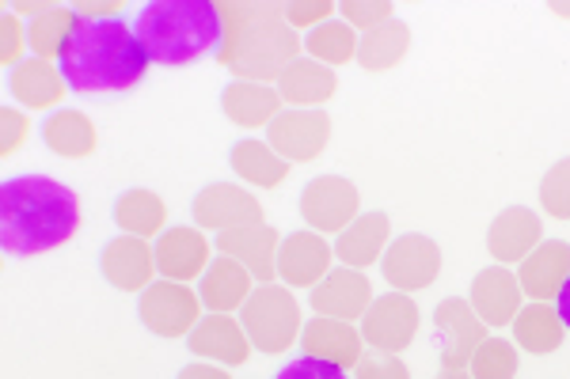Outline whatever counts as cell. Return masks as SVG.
<instances>
[{"mask_svg":"<svg viewBox=\"0 0 570 379\" xmlns=\"http://www.w3.org/2000/svg\"><path fill=\"white\" fill-rule=\"evenodd\" d=\"M190 353L206 357V360H220V365H244L252 357V341H247L244 327L228 316H206L198 319V327L187 335Z\"/></svg>","mask_w":570,"mask_h":379,"instance_id":"obj_20","label":"cell"},{"mask_svg":"<svg viewBox=\"0 0 570 379\" xmlns=\"http://www.w3.org/2000/svg\"><path fill=\"white\" fill-rule=\"evenodd\" d=\"M438 379H472V376H464V372H441Z\"/></svg>","mask_w":570,"mask_h":379,"instance_id":"obj_45","label":"cell"},{"mask_svg":"<svg viewBox=\"0 0 570 379\" xmlns=\"http://www.w3.org/2000/svg\"><path fill=\"white\" fill-rule=\"evenodd\" d=\"M282 12H285V23H293V27H312V23L320 27L324 16L335 12V4H327V0H320V4H285Z\"/></svg>","mask_w":570,"mask_h":379,"instance_id":"obj_42","label":"cell"},{"mask_svg":"<svg viewBox=\"0 0 570 379\" xmlns=\"http://www.w3.org/2000/svg\"><path fill=\"white\" fill-rule=\"evenodd\" d=\"M164 217H168V209H164V201L153 190H126L115 201V225L126 236L149 239L164 228Z\"/></svg>","mask_w":570,"mask_h":379,"instance_id":"obj_31","label":"cell"},{"mask_svg":"<svg viewBox=\"0 0 570 379\" xmlns=\"http://www.w3.org/2000/svg\"><path fill=\"white\" fill-rule=\"evenodd\" d=\"M179 379H228V372H225V368L202 365V360H198V365H187V368H183Z\"/></svg>","mask_w":570,"mask_h":379,"instance_id":"obj_43","label":"cell"},{"mask_svg":"<svg viewBox=\"0 0 570 379\" xmlns=\"http://www.w3.org/2000/svg\"><path fill=\"white\" fill-rule=\"evenodd\" d=\"M220 110L233 126L259 129L282 114V96L271 84H255V80H233L220 91Z\"/></svg>","mask_w":570,"mask_h":379,"instance_id":"obj_23","label":"cell"},{"mask_svg":"<svg viewBox=\"0 0 570 379\" xmlns=\"http://www.w3.org/2000/svg\"><path fill=\"white\" fill-rule=\"evenodd\" d=\"M419 335V303L407 292H384L370 303L362 316V338L373 349L384 353H400Z\"/></svg>","mask_w":570,"mask_h":379,"instance_id":"obj_8","label":"cell"},{"mask_svg":"<svg viewBox=\"0 0 570 379\" xmlns=\"http://www.w3.org/2000/svg\"><path fill=\"white\" fill-rule=\"evenodd\" d=\"M357 193L354 182L335 179V174H324V179H312L305 193H301V217L308 220V228L316 232H343L357 220Z\"/></svg>","mask_w":570,"mask_h":379,"instance_id":"obj_11","label":"cell"},{"mask_svg":"<svg viewBox=\"0 0 570 379\" xmlns=\"http://www.w3.org/2000/svg\"><path fill=\"white\" fill-rule=\"evenodd\" d=\"M301 349H305L308 357H320V360H331V365L338 368H351L362 360V335L351 327V322L343 319H312L305 330H301Z\"/></svg>","mask_w":570,"mask_h":379,"instance_id":"obj_22","label":"cell"},{"mask_svg":"<svg viewBox=\"0 0 570 379\" xmlns=\"http://www.w3.org/2000/svg\"><path fill=\"white\" fill-rule=\"evenodd\" d=\"M0 31H4V50H0V61H4V69L12 72L16 64L23 61V27H20V20H16V12L8 8L4 12V20H0Z\"/></svg>","mask_w":570,"mask_h":379,"instance_id":"obj_40","label":"cell"},{"mask_svg":"<svg viewBox=\"0 0 570 379\" xmlns=\"http://www.w3.org/2000/svg\"><path fill=\"white\" fill-rule=\"evenodd\" d=\"M99 270H104V277L115 285V289L145 292L153 285V273H156V251L137 236H118L104 247Z\"/></svg>","mask_w":570,"mask_h":379,"instance_id":"obj_15","label":"cell"},{"mask_svg":"<svg viewBox=\"0 0 570 379\" xmlns=\"http://www.w3.org/2000/svg\"><path fill=\"white\" fill-rule=\"evenodd\" d=\"M240 327L259 353H282V349L293 346V338L301 330L297 296L289 289H278V285H263V289L247 296Z\"/></svg>","mask_w":570,"mask_h":379,"instance_id":"obj_5","label":"cell"},{"mask_svg":"<svg viewBox=\"0 0 570 379\" xmlns=\"http://www.w3.org/2000/svg\"><path fill=\"white\" fill-rule=\"evenodd\" d=\"M0 126H4V141H0V152L12 156L16 148H20V144L27 141L31 126H27V118H23L16 107H4V110H0Z\"/></svg>","mask_w":570,"mask_h":379,"instance_id":"obj_41","label":"cell"},{"mask_svg":"<svg viewBox=\"0 0 570 379\" xmlns=\"http://www.w3.org/2000/svg\"><path fill=\"white\" fill-rule=\"evenodd\" d=\"M392 220L389 212H362L351 228H343L335 239V258L351 270H365V266L381 262L384 243H389Z\"/></svg>","mask_w":570,"mask_h":379,"instance_id":"obj_21","label":"cell"},{"mask_svg":"<svg viewBox=\"0 0 570 379\" xmlns=\"http://www.w3.org/2000/svg\"><path fill=\"white\" fill-rule=\"evenodd\" d=\"M487 322L475 316L468 300H441L434 311V341L445 372H464L472 365L475 349L483 346Z\"/></svg>","mask_w":570,"mask_h":379,"instance_id":"obj_6","label":"cell"},{"mask_svg":"<svg viewBox=\"0 0 570 379\" xmlns=\"http://www.w3.org/2000/svg\"><path fill=\"white\" fill-rule=\"evenodd\" d=\"M441 270V251L426 236H400L389 251L381 255V273L395 292H419L434 285Z\"/></svg>","mask_w":570,"mask_h":379,"instance_id":"obj_10","label":"cell"},{"mask_svg":"<svg viewBox=\"0 0 570 379\" xmlns=\"http://www.w3.org/2000/svg\"><path fill=\"white\" fill-rule=\"evenodd\" d=\"M338 12L346 16V23L365 27V31L392 20V4H357V0H346V4H338Z\"/></svg>","mask_w":570,"mask_h":379,"instance_id":"obj_39","label":"cell"},{"mask_svg":"<svg viewBox=\"0 0 570 379\" xmlns=\"http://www.w3.org/2000/svg\"><path fill=\"white\" fill-rule=\"evenodd\" d=\"M252 296V273L244 270L236 258H214L209 270L202 273V285H198V300L206 303L214 316H225V311H236L247 303Z\"/></svg>","mask_w":570,"mask_h":379,"instance_id":"obj_25","label":"cell"},{"mask_svg":"<svg viewBox=\"0 0 570 379\" xmlns=\"http://www.w3.org/2000/svg\"><path fill=\"white\" fill-rule=\"evenodd\" d=\"M357 379H411L407 365L384 349H365L357 360Z\"/></svg>","mask_w":570,"mask_h":379,"instance_id":"obj_38","label":"cell"},{"mask_svg":"<svg viewBox=\"0 0 570 379\" xmlns=\"http://www.w3.org/2000/svg\"><path fill=\"white\" fill-rule=\"evenodd\" d=\"M225 16V61L236 77H252L255 84L274 80L297 61V34L285 23V12L274 4H220Z\"/></svg>","mask_w":570,"mask_h":379,"instance_id":"obj_4","label":"cell"},{"mask_svg":"<svg viewBox=\"0 0 570 379\" xmlns=\"http://www.w3.org/2000/svg\"><path fill=\"white\" fill-rule=\"evenodd\" d=\"M278 247L282 239L271 225H255V228H236V232H220L217 236V251L236 258L252 277H259L266 285L278 270Z\"/></svg>","mask_w":570,"mask_h":379,"instance_id":"obj_18","label":"cell"},{"mask_svg":"<svg viewBox=\"0 0 570 379\" xmlns=\"http://www.w3.org/2000/svg\"><path fill=\"white\" fill-rule=\"evenodd\" d=\"M198 296L183 289V281H156L141 292L137 316L160 338H179L198 327Z\"/></svg>","mask_w":570,"mask_h":379,"instance_id":"obj_9","label":"cell"},{"mask_svg":"<svg viewBox=\"0 0 570 379\" xmlns=\"http://www.w3.org/2000/svg\"><path fill=\"white\" fill-rule=\"evenodd\" d=\"M228 160H233V171L252 182V187L271 190V187H278V182H285V174H289V163L263 141H236Z\"/></svg>","mask_w":570,"mask_h":379,"instance_id":"obj_30","label":"cell"},{"mask_svg":"<svg viewBox=\"0 0 570 379\" xmlns=\"http://www.w3.org/2000/svg\"><path fill=\"white\" fill-rule=\"evenodd\" d=\"M567 277H570V243H563V239H548V243H540L537 251L521 262L518 281H521V292H529L532 300L548 303L559 296Z\"/></svg>","mask_w":570,"mask_h":379,"instance_id":"obj_19","label":"cell"},{"mask_svg":"<svg viewBox=\"0 0 570 379\" xmlns=\"http://www.w3.org/2000/svg\"><path fill=\"white\" fill-rule=\"evenodd\" d=\"M195 220L198 228H214V232H236V228L263 225V206L247 190L233 182H214L195 198Z\"/></svg>","mask_w":570,"mask_h":379,"instance_id":"obj_12","label":"cell"},{"mask_svg":"<svg viewBox=\"0 0 570 379\" xmlns=\"http://www.w3.org/2000/svg\"><path fill=\"white\" fill-rule=\"evenodd\" d=\"M556 311H559V319H563V327L570 330V277H567L563 289H559V296H556Z\"/></svg>","mask_w":570,"mask_h":379,"instance_id":"obj_44","label":"cell"},{"mask_svg":"<svg viewBox=\"0 0 570 379\" xmlns=\"http://www.w3.org/2000/svg\"><path fill=\"white\" fill-rule=\"evenodd\" d=\"M472 379H513L518 376V346L505 338H487L472 357Z\"/></svg>","mask_w":570,"mask_h":379,"instance_id":"obj_35","label":"cell"},{"mask_svg":"<svg viewBox=\"0 0 570 379\" xmlns=\"http://www.w3.org/2000/svg\"><path fill=\"white\" fill-rule=\"evenodd\" d=\"M134 31L160 69H187L225 53V16L214 0H149L134 12Z\"/></svg>","mask_w":570,"mask_h":379,"instance_id":"obj_3","label":"cell"},{"mask_svg":"<svg viewBox=\"0 0 570 379\" xmlns=\"http://www.w3.org/2000/svg\"><path fill=\"white\" fill-rule=\"evenodd\" d=\"M563 319H559L556 308H548V303L532 300L529 308L518 311V319H513V338H518V349H529V353L544 357V353H556L559 346H563Z\"/></svg>","mask_w":570,"mask_h":379,"instance_id":"obj_28","label":"cell"},{"mask_svg":"<svg viewBox=\"0 0 570 379\" xmlns=\"http://www.w3.org/2000/svg\"><path fill=\"white\" fill-rule=\"evenodd\" d=\"M540 206L556 220H570V156L544 174V182H540Z\"/></svg>","mask_w":570,"mask_h":379,"instance_id":"obj_36","label":"cell"},{"mask_svg":"<svg viewBox=\"0 0 570 379\" xmlns=\"http://www.w3.org/2000/svg\"><path fill=\"white\" fill-rule=\"evenodd\" d=\"M72 23H77V12L72 8H61L53 4L46 16H35L31 27H27V46L35 50V58L50 61L61 53V42H66V34L72 31Z\"/></svg>","mask_w":570,"mask_h":379,"instance_id":"obj_34","label":"cell"},{"mask_svg":"<svg viewBox=\"0 0 570 379\" xmlns=\"http://www.w3.org/2000/svg\"><path fill=\"white\" fill-rule=\"evenodd\" d=\"M274 379H351V372L338 368V365H331V360L301 353V357L285 360L278 372H274Z\"/></svg>","mask_w":570,"mask_h":379,"instance_id":"obj_37","label":"cell"},{"mask_svg":"<svg viewBox=\"0 0 570 379\" xmlns=\"http://www.w3.org/2000/svg\"><path fill=\"white\" fill-rule=\"evenodd\" d=\"M551 12H559V16H570V4H551Z\"/></svg>","mask_w":570,"mask_h":379,"instance_id":"obj_46","label":"cell"},{"mask_svg":"<svg viewBox=\"0 0 570 379\" xmlns=\"http://www.w3.org/2000/svg\"><path fill=\"white\" fill-rule=\"evenodd\" d=\"M42 141L50 152L66 156V160H80V156L96 152V126L80 110H58V114L46 118Z\"/></svg>","mask_w":570,"mask_h":379,"instance_id":"obj_29","label":"cell"},{"mask_svg":"<svg viewBox=\"0 0 570 379\" xmlns=\"http://www.w3.org/2000/svg\"><path fill=\"white\" fill-rule=\"evenodd\" d=\"M335 88H338L335 72H331L327 64L312 61V58L308 61L297 58L278 77L282 103H293V107H320V103H327V99L335 96Z\"/></svg>","mask_w":570,"mask_h":379,"instance_id":"obj_27","label":"cell"},{"mask_svg":"<svg viewBox=\"0 0 570 379\" xmlns=\"http://www.w3.org/2000/svg\"><path fill=\"white\" fill-rule=\"evenodd\" d=\"M266 137H271L266 144H271L285 163L316 160L331 141V118L316 107H289L274 118L271 129H266Z\"/></svg>","mask_w":570,"mask_h":379,"instance_id":"obj_7","label":"cell"},{"mask_svg":"<svg viewBox=\"0 0 570 379\" xmlns=\"http://www.w3.org/2000/svg\"><path fill=\"white\" fill-rule=\"evenodd\" d=\"M305 50L312 53V61L320 64H346L357 53V39L351 31V23H338V20H327L320 27H312L308 39H305Z\"/></svg>","mask_w":570,"mask_h":379,"instance_id":"obj_33","label":"cell"},{"mask_svg":"<svg viewBox=\"0 0 570 379\" xmlns=\"http://www.w3.org/2000/svg\"><path fill=\"white\" fill-rule=\"evenodd\" d=\"M308 303L320 311V316L351 322V319H362L365 311H370L373 285H370V277H365L362 270L343 266V270H331L324 281L308 292Z\"/></svg>","mask_w":570,"mask_h":379,"instance_id":"obj_13","label":"cell"},{"mask_svg":"<svg viewBox=\"0 0 570 379\" xmlns=\"http://www.w3.org/2000/svg\"><path fill=\"white\" fill-rule=\"evenodd\" d=\"M80 228V198L50 174H12L0 187V243L12 258H39Z\"/></svg>","mask_w":570,"mask_h":379,"instance_id":"obj_2","label":"cell"},{"mask_svg":"<svg viewBox=\"0 0 570 379\" xmlns=\"http://www.w3.org/2000/svg\"><path fill=\"white\" fill-rule=\"evenodd\" d=\"M149 53L126 16H77L72 31L61 42L58 69L72 96L80 99H115L134 91L149 72Z\"/></svg>","mask_w":570,"mask_h":379,"instance_id":"obj_1","label":"cell"},{"mask_svg":"<svg viewBox=\"0 0 570 379\" xmlns=\"http://www.w3.org/2000/svg\"><path fill=\"white\" fill-rule=\"evenodd\" d=\"M156 270L168 281H190V277L209 270V243L198 228H168L156 239Z\"/></svg>","mask_w":570,"mask_h":379,"instance_id":"obj_17","label":"cell"},{"mask_svg":"<svg viewBox=\"0 0 570 379\" xmlns=\"http://www.w3.org/2000/svg\"><path fill=\"white\" fill-rule=\"evenodd\" d=\"M472 311L487 327H510L521 311V281L505 266H487L472 281Z\"/></svg>","mask_w":570,"mask_h":379,"instance_id":"obj_16","label":"cell"},{"mask_svg":"<svg viewBox=\"0 0 570 379\" xmlns=\"http://www.w3.org/2000/svg\"><path fill=\"white\" fill-rule=\"evenodd\" d=\"M331 258H335V251L324 243L320 232H293V236H285L278 247V273L293 289H316L331 273L327 270Z\"/></svg>","mask_w":570,"mask_h":379,"instance_id":"obj_14","label":"cell"},{"mask_svg":"<svg viewBox=\"0 0 570 379\" xmlns=\"http://www.w3.org/2000/svg\"><path fill=\"white\" fill-rule=\"evenodd\" d=\"M66 77L61 69H53L50 61L42 58H31V61H20L12 72H8V96L23 107H58L66 99Z\"/></svg>","mask_w":570,"mask_h":379,"instance_id":"obj_26","label":"cell"},{"mask_svg":"<svg viewBox=\"0 0 570 379\" xmlns=\"http://www.w3.org/2000/svg\"><path fill=\"white\" fill-rule=\"evenodd\" d=\"M487 247L499 262H525V258L540 247V217L532 209H505L494 217Z\"/></svg>","mask_w":570,"mask_h":379,"instance_id":"obj_24","label":"cell"},{"mask_svg":"<svg viewBox=\"0 0 570 379\" xmlns=\"http://www.w3.org/2000/svg\"><path fill=\"white\" fill-rule=\"evenodd\" d=\"M407 42H411L407 23L389 20V23L373 27V31H365V39L357 42V64H362V69H370V72L392 69V64L407 53Z\"/></svg>","mask_w":570,"mask_h":379,"instance_id":"obj_32","label":"cell"}]
</instances>
